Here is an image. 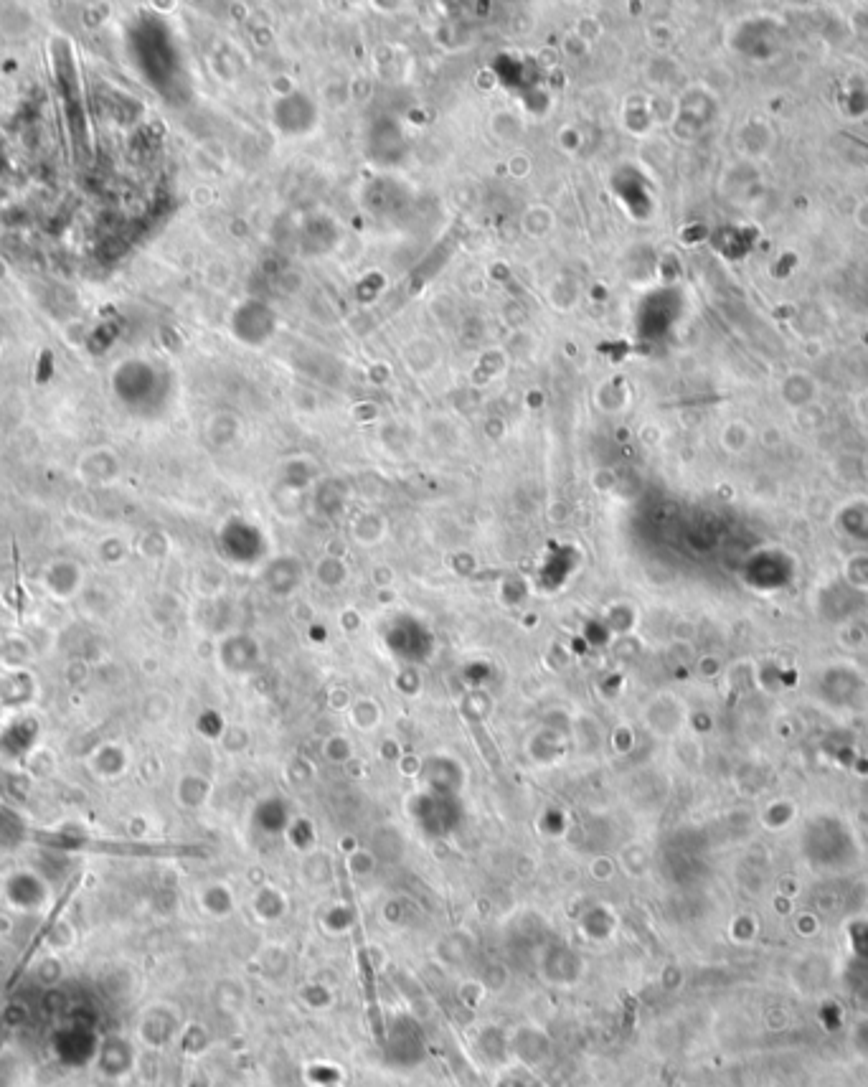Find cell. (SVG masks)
I'll use <instances>...</instances> for the list:
<instances>
[{
	"mask_svg": "<svg viewBox=\"0 0 868 1087\" xmlns=\"http://www.w3.org/2000/svg\"><path fill=\"white\" fill-rule=\"evenodd\" d=\"M94 1062H97L102 1075L120 1077L125 1075V1072H130L132 1065H135V1052H132V1044L127 1042L125 1037H120V1034H110V1037H105L102 1042H99Z\"/></svg>",
	"mask_w": 868,
	"mask_h": 1087,
	"instance_id": "2",
	"label": "cell"
},
{
	"mask_svg": "<svg viewBox=\"0 0 868 1087\" xmlns=\"http://www.w3.org/2000/svg\"><path fill=\"white\" fill-rule=\"evenodd\" d=\"M54 1049L56 1057L66 1065H87L89 1060L97 1057L99 1039L89 1024L74 1021L69 1027L59 1029V1034L54 1037Z\"/></svg>",
	"mask_w": 868,
	"mask_h": 1087,
	"instance_id": "1",
	"label": "cell"
}]
</instances>
